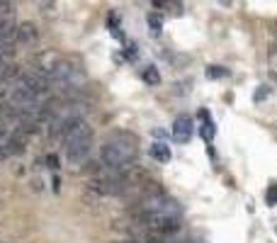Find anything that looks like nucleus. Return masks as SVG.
Here are the masks:
<instances>
[{"mask_svg": "<svg viewBox=\"0 0 277 243\" xmlns=\"http://www.w3.org/2000/svg\"><path fill=\"white\" fill-rule=\"evenodd\" d=\"M139 156V139L131 131H112L100 146V161L107 168H129Z\"/></svg>", "mask_w": 277, "mask_h": 243, "instance_id": "nucleus-1", "label": "nucleus"}, {"mask_svg": "<svg viewBox=\"0 0 277 243\" xmlns=\"http://www.w3.org/2000/svg\"><path fill=\"white\" fill-rule=\"evenodd\" d=\"M58 139H61V144H63L66 158H68L73 166H80V163H85V158L90 156L95 134H92L90 124H88L85 119H80V122L71 124Z\"/></svg>", "mask_w": 277, "mask_h": 243, "instance_id": "nucleus-2", "label": "nucleus"}, {"mask_svg": "<svg viewBox=\"0 0 277 243\" xmlns=\"http://www.w3.org/2000/svg\"><path fill=\"white\" fill-rule=\"evenodd\" d=\"M134 214H151V217H163V219H178L183 217V207L178 200L168 197L166 192L161 195H148L141 197L139 202H134Z\"/></svg>", "mask_w": 277, "mask_h": 243, "instance_id": "nucleus-3", "label": "nucleus"}, {"mask_svg": "<svg viewBox=\"0 0 277 243\" xmlns=\"http://www.w3.org/2000/svg\"><path fill=\"white\" fill-rule=\"evenodd\" d=\"M63 58H66V56H63L61 51H56V49H46V51H41V54L34 56V71L46 78V75H51L56 68L63 63Z\"/></svg>", "mask_w": 277, "mask_h": 243, "instance_id": "nucleus-4", "label": "nucleus"}, {"mask_svg": "<svg viewBox=\"0 0 277 243\" xmlns=\"http://www.w3.org/2000/svg\"><path fill=\"white\" fill-rule=\"evenodd\" d=\"M170 136H173L175 144H187L192 139V117L190 114H178L175 122H173Z\"/></svg>", "mask_w": 277, "mask_h": 243, "instance_id": "nucleus-5", "label": "nucleus"}, {"mask_svg": "<svg viewBox=\"0 0 277 243\" xmlns=\"http://www.w3.org/2000/svg\"><path fill=\"white\" fill-rule=\"evenodd\" d=\"M37 39H39V32L32 22H22V24L15 27V44L32 46V44H37Z\"/></svg>", "mask_w": 277, "mask_h": 243, "instance_id": "nucleus-6", "label": "nucleus"}, {"mask_svg": "<svg viewBox=\"0 0 277 243\" xmlns=\"http://www.w3.org/2000/svg\"><path fill=\"white\" fill-rule=\"evenodd\" d=\"M151 158L153 161H158V163H168L170 158H173V153H170V146L163 144V141H156V144H151Z\"/></svg>", "mask_w": 277, "mask_h": 243, "instance_id": "nucleus-7", "label": "nucleus"}, {"mask_svg": "<svg viewBox=\"0 0 277 243\" xmlns=\"http://www.w3.org/2000/svg\"><path fill=\"white\" fill-rule=\"evenodd\" d=\"M141 78H144V83H148V85H158V83H161V73H158L156 66H146V68L141 71Z\"/></svg>", "mask_w": 277, "mask_h": 243, "instance_id": "nucleus-8", "label": "nucleus"}, {"mask_svg": "<svg viewBox=\"0 0 277 243\" xmlns=\"http://www.w3.org/2000/svg\"><path fill=\"white\" fill-rule=\"evenodd\" d=\"M148 29H151L153 37L161 34V29H163V17H161L158 12H151V15H148Z\"/></svg>", "mask_w": 277, "mask_h": 243, "instance_id": "nucleus-9", "label": "nucleus"}, {"mask_svg": "<svg viewBox=\"0 0 277 243\" xmlns=\"http://www.w3.org/2000/svg\"><path fill=\"white\" fill-rule=\"evenodd\" d=\"M207 78L209 80H219V78H226L229 75V68H224V66H207Z\"/></svg>", "mask_w": 277, "mask_h": 243, "instance_id": "nucleus-10", "label": "nucleus"}, {"mask_svg": "<svg viewBox=\"0 0 277 243\" xmlns=\"http://www.w3.org/2000/svg\"><path fill=\"white\" fill-rule=\"evenodd\" d=\"M202 139L207 141V144H212L214 141V134H217V129H214V122L212 119H204V124H202Z\"/></svg>", "mask_w": 277, "mask_h": 243, "instance_id": "nucleus-11", "label": "nucleus"}, {"mask_svg": "<svg viewBox=\"0 0 277 243\" xmlns=\"http://www.w3.org/2000/svg\"><path fill=\"white\" fill-rule=\"evenodd\" d=\"M265 202H268V207L277 205V183H270V185H268V190H265Z\"/></svg>", "mask_w": 277, "mask_h": 243, "instance_id": "nucleus-12", "label": "nucleus"}, {"mask_svg": "<svg viewBox=\"0 0 277 243\" xmlns=\"http://www.w3.org/2000/svg\"><path fill=\"white\" fill-rule=\"evenodd\" d=\"M44 163H46V166H49L51 170H58V168H61V161H58V156H56V153H49V156L44 158Z\"/></svg>", "mask_w": 277, "mask_h": 243, "instance_id": "nucleus-13", "label": "nucleus"}, {"mask_svg": "<svg viewBox=\"0 0 277 243\" xmlns=\"http://www.w3.org/2000/svg\"><path fill=\"white\" fill-rule=\"evenodd\" d=\"M268 95H270V88H268V85H260L258 90H256V97H253V100H256V102H263Z\"/></svg>", "mask_w": 277, "mask_h": 243, "instance_id": "nucleus-14", "label": "nucleus"}, {"mask_svg": "<svg viewBox=\"0 0 277 243\" xmlns=\"http://www.w3.org/2000/svg\"><path fill=\"white\" fill-rule=\"evenodd\" d=\"M127 58H136V44L127 46Z\"/></svg>", "mask_w": 277, "mask_h": 243, "instance_id": "nucleus-15", "label": "nucleus"}, {"mask_svg": "<svg viewBox=\"0 0 277 243\" xmlns=\"http://www.w3.org/2000/svg\"><path fill=\"white\" fill-rule=\"evenodd\" d=\"M51 185H54V192L61 190V180H58V175H54V180H51Z\"/></svg>", "mask_w": 277, "mask_h": 243, "instance_id": "nucleus-16", "label": "nucleus"}, {"mask_svg": "<svg viewBox=\"0 0 277 243\" xmlns=\"http://www.w3.org/2000/svg\"><path fill=\"white\" fill-rule=\"evenodd\" d=\"M5 158H7V153H5V151L0 149V161H5Z\"/></svg>", "mask_w": 277, "mask_h": 243, "instance_id": "nucleus-17", "label": "nucleus"}]
</instances>
